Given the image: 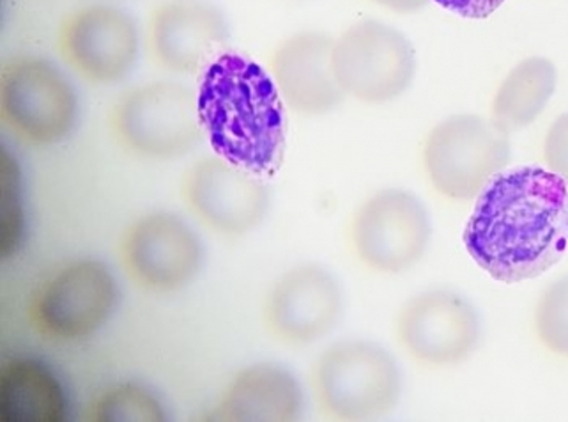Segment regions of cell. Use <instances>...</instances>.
<instances>
[{
    "instance_id": "6da1fadb",
    "label": "cell",
    "mask_w": 568,
    "mask_h": 422,
    "mask_svg": "<svg viewBox=\"0 0 568 422\" xmlns=\"http://www.w3.org/2000/svg\"><path fill=\"white\" fill-rule=\"evenodd\" d=\"M463 242L495 281L540 278L568 249L567 183L537 165L499 172L478 195Z\"/></svg>"
},
{
    "instance_id": "7a4b0ae2",
    "label": "cell",
    "mask_w": 568,
    "mask_h": 422,
    "mask_svg": "<svg viewBox=\"0 0 568 422\" xmlns=\"http://www.w3.org/2000/svg\"><path fill=\"white\" fill-rule=\"evenodd\" d=\"M197 97L216 153L261 177L281 168L285 105L270 71L241 53H222L202 73Z\"/></svg>"
},
{
    "instance_id": "3957f363",
    "label": "cell",
    "mask_w": 568,
    "mask_h": 422,
    "mask_svg": "<svg viewBox=\"0 0 568 422\" xmlns=\"http://www.w3.org/2000/svg\"><path fill=\"white\" fill-rule=\"evenodd\" d=\"M110 135L144 162L189 157L206 139L197 91L180 80H148L124 89L109 112Z\"/></svg>"
},
{
    "instance_id": "277c9868",
    "label": "cell",
    "mask_w": 568,
    "mask_h": 422,
    "mask_svg": "<svg viewBox=\"0 0 568 422\" xmlns=\"http://www.w3.org/2000/svg\"><path fill=\"white\" fill-rule=\"evenodd\" d=\"M312 391L321 412L333 421H377L400 403L404 374L385 346L342 339L315 359Z\"/></svg>"
},
{
    "instance_id": "5b68a950",
    "label": "cell",
    "mask_w": 568,
    "mask_h": 422,
    "mask_svg": "<svg viewBox=\"0 0 568 422\" xmlns=\"http://www.w3.org/2000/svg\"><path fill=\"white\" fill-rule=\"evenodd\" d=\"M0 119L22 144L52 148L67 141L79 124V91L52 59L13 56L0 70Z\"/></svg>"
},
{
    "instance_id": "8992f818",
    "label": "cell",
    "mask_w": 568,
    "mask_h": 422,
    "mask_svg": "<svg viewBox=\"0 0 568 422\" xmlns=\"http://www.w3.org/2000/svg\"><path fill=\"white\" fill-rule=\"evenodd\" d=\"M121 287L105 261H64L32 291L27 320L52 343H77L98 334L118 313Z\"/></svg>"
},
{
    "instance_id": "52a82bcc",
    "label": "cell",
    "mask_w": 568,
    "mask_h": 422,
    "mask_svg": "<svg viewBox=\"0 0 568 422\" xmlns=\"http://www.w3.org/2000/svg\"><path fill=\"white\" fill-rule=\"evenodd\" d=\"M510 157V133L477 114L443 119L428 133L422 153L428 183L455 203L477 199Z\"/></svg>"
},
{
    "instance_id": "ba28073f",
    "label": "cell",
    "mask_w": 568,
    "mask_h": 422,
    "mask_svg": "<svg viewBox=\"0 0 568 422\" xmlns=\"http://www.w3.org/2000/svg\"><path fill=\"white\" fill-rule=\"evenodd\" d=\"M118 252L128 281L151 295L186 290L206 263L201 234L169 210L145 211L133 219L119 238Z\"/></svg>"
},
{
    "instance_id": "9c48e42d",
    "label": "cell",
    "mask_w": 568,
    "mask_h": 422,
    "mask_svg": "<svg viewBox=\"0 0 568 422\" xmlns=\"http://www.w3.org/2000/svg\"><path fill=\"white\" fill-rule=\"evenodd\" d=\"M145 38L141 23L123 6L98 0L62 18L58 52L74 76L112 88L130 79L141 61Z\"/></svg>"
},
{
    "instance_id": "30bf717a",
    "label": "cell",
    "mask_w": 568,
    "mask_h": 422,
    "mask_svg": "<svg viewBox=\"0 0 568 422\" xmlns=\"http://www.w3.org/2000/svg\"><path fill=\"white\" fill-rule=\"evenodd\" d=\"M333 68L346 98L385 105L412 89L418 59L412 40L397 27L365 18L335 38Z\"/></svg>"
},
{
    "instance_id": "8fae6325",
    "label": "cell",
    "mask_w": 568,
    "mask_h": 422,
    "mask_svg": "<svg viewBox=\"0 0 568 422\" xmlns=\"http://www.w3.org/2000/svg\"><path fill=\"white\" fill-rule=\"evenodd\" d=\"M430 240V213L422 199L406 189L377 190L351 217V251L359 264L381 275L412 270L424 260Z\"/></svg>"
},
{
    "instance_id": "7c38bea8",
    "label": "cell",
    "mask_w": 568,
    "mask_h": 422,
    "mask_svg": "<svg viewBox=\"0 0 568 422\" xmlns=\"http://www.w3.org/2000/svg\"><path fill=\"white\" fill-rule=\"evenodd\" d=\"M180 194L199 224L225 238L252 233L272 211V189L264 177L219 153L195 160L184 171Z\"/></svg>"
},
{
    "instance_id": "4fadbf2b",
    "label": "cell",
    "mask_w": 568,
    "mask_h": 422,
    "mask_svg": "<svg viewBox=\"0 0 568 422\" xmlns=\"http://www.w3.org/2000/svg\"><path fill=\"white\" fill-rule=\"evenodd\" d=\"M346 311V293L332 270L300 263L273 281L263 302L267 334L291 348H305L337 329Z\"/></svg>"
},
{
    "instance_id": "5bb4252c",
    "label": "cell",
    "mask_w": 568,
    "mask_h": 422,
    "mask_svg": "<svg viewBox=\"0 0 568 422\" xmlns=\"http://www.w3.org/2000/svg\"><path fill=\"white\" fill-rule=\"evenodd\" d=\"M395 335L413 361L450 368L477 352L480 314L459 291L437 288L407 300L395 320Z\"/></svg>"
},
{
    "instance_id": "9a60e30c",
    "label": "cell",
    "mask_w": 568,
    "mask_h": 422,
    "mask_svg": "<svg viewBox=\"0 0 568 422\" xmlns=\"http://www.w3.org/2000/svg\"><path fill=\"white\" fill-rule=\"evenodd\" d=\"M149 56L174 77L201 76L225 53L231 23L210 0H163L149 14Z\"/></svg>"
},
{
    "instance_id": "2e32d148",
    "label": "cell",
    "mask_w": 568,
    "mask_h": 422,
    "mask_svg": "<svg viewBox=\"0 0 568 422\" xmlns=\"http://www.w3.org/2000/svg\"><path fill=\"white\" fill-rule=\"evenodd\" d=\"M333 44L326 32L297 31L273 50L267 71L294 114H329L346 100L333 68Z\"/></svg>"
},
{
    "instance_id": "e0dca14e",
    "label": "cell",
    "mask_w": 568,
    "mask_h": 422,
    "mask_svg": "<svg viewBox=\"0 0 568 422\" xmlns=\"http://www.w3.org/2000/svg\"><path fill=\"white\" fill-rule=\"evenodd\" d=\"M305 391L278 362H254L232 374L220 392L214 419L225 422H294L305 414Z\"/></svg>"
},
{
    "instance_id": "ac0fdd59",
    "label": "cell",
    "mask_w": 568,
    "mask_h": 422,
    "mask_svg": "<svg viewBox=\"0 0 568 422\" xmlns=\"http://www.w3.org/2000/svg\"><path fill=\"white\" fill-rule=\"evenodd\" d=\"M70 401L59 374L36 356H11L0 365V421L67 422Z\"/></svg>"
},
{
    "instance_id": "d6986e66",
    "label": "cell",
    "mask_w": 568,
    "mask_h": 422,
    "mask_svg": "<svg viewBox=\"0 0 568 422\" xmlns=\"http://www.w3.org/2000/svg\"><path fill=\"white\" fill-rule=\"evenodd\" d=\"M558 71L546 58H528L508 71L493 98V121L511 133L535 123L551 102Z\"/></svg>"
},
{
    "instance_id": "ffe728a7",
    "label": "cell",
    "mask_w": 568,
    "mask_h": 422,
    "mask_svg": "<svg viewBox=\"0 0 568 422\" xmlns=\"http://www.w3.org/2000/svg\"><path fill=\"white\" fill-rule=\"evenodd\" d=\"M89 422H165L169 410L153 389L141 382H118L92 398Z\"/></svg>"
},
{
    "instance_id": "44dd1931",
    "label": "cell",
    "mask_w": 568,
    "mask_h": 422,
    "mask_svg": "<svg viewBox=\"0 0 568 422\" xmlns=\"http://www.w3.org/2000/svg\"><path fill=\"white\" fill-rule=\"evenodd\" d=\"M26 233L22 171L13 154H0V252L8 260L20 249Z\"/></svg>"
},
{
    "instance_id": "7402d4cb",
    "label": "cell",
    "mask_w": 568,
    "mask_h": 422,
    "mask_svg": "<svg viewBox=\"0 0 568 422\" xmlns=\"http://www.w3.org/2000/svg\"><path fill=\"white\" fill-rule=\"evenodd\" d=\"M535 330L549 352L568 356V275L552 282L538 300Z\"/></svg>"
},
{
    "instance_id": "603a6c76",
    "label": "cell",
    "mask_w": 568,
    "mask_h": 422,
    "mask_svg": "<svg viewBox=\"0 0 568 422\" xmlns=\"http://www.w3.org/2000/svg\"><path fill=\"white\" fill-rule=\"evenodd\" d=\"M544 159L549 171L558 174L568 187V112L549 128L544 141Z\"/></svg>"
},
{
    "instance_id": "cb8c5ba5",
    "label": "cell",
    "mask_w": 568,
    "mask_h": 422,
    "mask_svg": "<svg viewBox=\"0 0 568 422\" xmlns=\"http://www.w3.org/2000/svg\"><path fill=\"white\" fill-rule=\"evenodd\" d=\"M428 2H434L439 8L468 20H486L505 4V0H428Z\"/></svg>"
},
{
    "instance_id": "d4e9b609",
    "label": "cell",
    "mask_w": 568,
    "mask_h": 422,
    "mask_svg": "<svg viewBox=\"0 0 568 422\" xmlns=\"http://www.w3.org/2000/svg\"><path fill=\"white\" fill-rule=\"evenodd\" d=\"M372 4L398 14H412L428 4V0H371Z\"/></svg>"
},
{
    "instance_id": "484cf974",
    "label": "cell",
    "mask_w": 568,
    "mask_h": 422,
    "mask_svg": "<svg viewBox=\"0 0 568 422\" xmlns=\"http://www.w3.org/2000/svg\"><path fill=\"white\" fill-rule=\"evenodd\" d=\"M110 2H118V0H110Z\"/></svg>"
}]
</instances>
